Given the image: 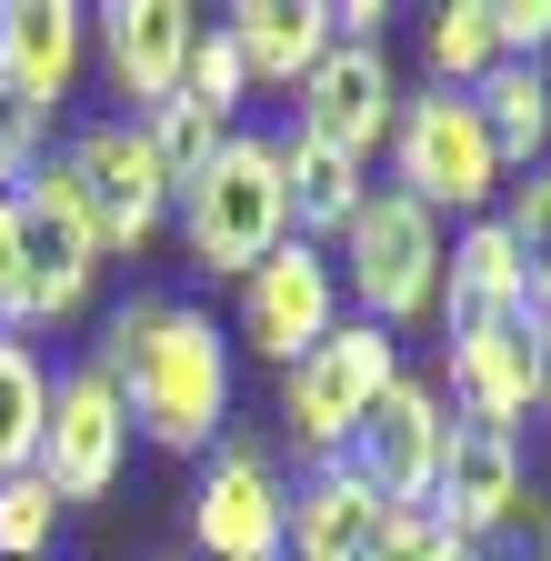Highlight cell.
<instances>
[{"instance_id":"6da1fadb","label":"cell","mask_w":551,"mask_h":561,"mask_svg":"<svg viewBox=\"0 0 551 561\" xmlns=\"http://www.w3.org/2000/svg\"><path fill=\"white\" fill-rule=\"evenodd\" d=\"M101 371L130 411V432L161 451H211L231 421V341L211 311H191L171 291H141L101 321Z\"/></svg>"},{"instance_id":"7a4b0ae2","label":"cell","mask_w":551,"mask_h":561,"mask_svg":"<svg viewBox=\"0 0 551 561\" xmlns=\"http://www.w3.org/2000/svg\"><path fill=\"white\" fill-rule=\"evenodd\" d=\"M171 221H181V251L211 280L261 271L291 241V201H282V151H271V130H231L211 151V171L171 201Z\"/></svg>"},{"instance_id":"3957f363","label":"cell","mask_w":551,"mask_h":561,"mask_svg":"<svg viewBox=\"0 0 551 561\" xmlns=\"http://www.w3.org/2000/svg\"><path fill=\"white\" fill-rule=\"evenodd\" d=\"M441 251H451V231L432 221L422 201H401V191H361L352 231H341V251H331L341 291L361 301L352 321H371V331H391V341H401L411 321H432V301H441Z\"/></svg>"},{"instance_id":"277c9868","label":"cell","mask_w":551,"mask_h":561,"mask_svg":"<svg viewBox=\"0 0 551 561\" xmlns=\"http://www.w3.org/2000/svg\"><path fill=\"white\" fill-rule=\"evenodd\" d=\"M381 151H391V191L422 201L432 221H441V210H451V221H481V210L512 191V171H502V151H492V130L471 121L461 91H401Z\"/></svg>"},{"instance_id":"5b68a950","label":"cell","mask_w":551,"mask_h":561,"mask_svg":"<svg viewBox=\"0 0 551 561\" xmlns=\"http://www.w3.org/2000/svg\"><path fill=\"white\" fill-rule=\"evenodd\" d=\"M391 381H401V341L371 331V321H331V341H311L301 362L282 371V421H291V442H301L311 461H341Z\"/></svg>"},{"instance_id":"8992f818","label":"cell","mask_w":551,"mask_h":561,"mask_svg":"<svg viewBox=\"0 0 551 561\" xmlns=\"http://www.w3.org/2000/svg\"><path fill=\"white\" fill-rule=\"evenodd\" d=\"M21 341L31 331H60L71 311H91V280H101V231H91V210H81V181L41 161L21 191Z\"/></svg>"},{"instance_id":"52a82bcc","label":"cell","mask_w":551,"mask_h":561,"mask_svg":"<svg viewBox=\"0 0 551 561\" xmlns=\"http://www.w3.org/2000/svg\"><path fill=\"white\" fill-rule=\"evenodd\" d=\"M60 171L81 181V210H91V231H101V261H120V251H151L161 231H171V181H161V161H151V140H141V121H91L71 151H60Z\"/></svg>"},{"instance_id":"ba28073f","label":"cell","mask_w":551,"mask_h":561,"mask_svg":"<svg viewBox=\"0 0 551 561\" xmlns=\"http://www.w3.org/2000/svg\"><path fill=\"white\" fill-rule=\"evenodd\" d=\"M441 451H451V411H441V391L422 381V371H401L381 401H371V421L352 432V461L361 471V491L381 512H432V481H441Z\"/></svg>"},{"instance_id":"9c48e42d","label":"cell","mask_w":551,"mask_h":561,"mask_svg":"<svg viewBox=\"0 0 551 561\" xmlns=\"http://www.w3.org/2000/svg\"><path fill=\"white\" fill-rule=\"evenodd\" d=\"M282 502L291 481L261 442H211L191 481V551L200 561H282Z\"/></svg>"},{"instance_id":"30bf717a","label":"cell","mask_w":551,"mask_h":561,"mask_svg":"<svg viewBox=\"0 0 551 561\" xmlns=\"http://www.w3.org/2000/svg\"><path fill=\"white\" fill-rule=\"evenodd\" d=\"M120 461H130V411H120V391H111V371L101 362H81V371H60L50 381V421H41V481H50V502L71 512V502H101V491L120 481Z\"/></svg>"},{"instance_id":"8fae6325","label":"cell","mask_w":551,"mask_h":561,"mask_svg":"<svg viewBox=\"0 0 551 561\" xmlns=\"http://www.w3.org/2000/svg\"><path fill=\"white\" fill-rule=\"evenodd\" d=\"M391 111H401L391 50H381V41H331V50L311 60L301 101H291V130H301V140H321V151H341V161H361V171H371V151L391 140Z\"/></svg>"},{"instance_id":"7c38bea8","label":"cell","mask_w":551,"mask_h":561,"mask_svg":"<svg viewBox=\"0 0 551 561\" xmlns=\"http://www.w3.org/2000/svg\"><path fill=\"white\" fill-rule=\"evenodd\" d=\"M341 321V271L321 241H282L261 271H241V341L261 351V362H301L311 341H331Z\"/></svg>"},{"instance_id":"4fadbf2b","label":"cell","mask_w":551,"mask_h":561,"mask_svg":"<svg viewBox=\"0 0 551 561\" xmlns=\"http://www.w3.org/2000/svg\"><path fill=\"white\" fill-rule=\"evenodd\" d=\"M471 432H512L541 411V311L531 321H461L451 331V401Z\"/></svg>"},{"instance_id":"5bb4252c","label":"cell","mask_w":551,"mask_h":561,"mask_svg":"<svg viewBox=\"0 0 551 561\" xmlns=\"http://www.w3.org/2000/svg\"><path fill=\"white\" fill-rule=\"evenodd\" d=\"M91 31H101L111 91L130 101V121H141V111H161L181 91L191 41H200V11H181V0H111V11H91Z\"/></svg>"},{"instance_id":"9a60e30c","label":"cell","mask_w":551,"mask_h":561,"mask_svg":"<svg viewBox=\"0 0 551 561\" xmlns=\"http://www.w3.org/2000/svg\"><path fill=\"white\" fill-rule=\"evenodd\" d=\"M91 60V11H71V0H0V91H11L21 111H60Z\"/></svg>"},{"instance_id":"2e32d148","label":"cell","mask_w":551,"mask_h":561,"mask_svg":"<svg viewBox=\"0 0 551 561\" xmlns=\"http://www.w3.org/2000/svg\"><path fill=\"white\" fill-rule=\"evenodd\" d=\"M531 491V461L512 432H471V421H451V451H441V481H432V522L461 531V541H492Z\"/></svg>"},{"instance_id":"e0dca14e","label":"cell","mask_w":551,"mask_h":561,"mask_svg":"<svg viewBox=\"0 0 551 561\" xmlns=\"http://www.w3.org/2000/svg\"><path fill=\"white\" fill-rule=\"evenodd\" d=\"M381 522H391V512L361 491L352 461H311V471L291 481V502H282V551H291V561H371Z\"/></svg>"},{"instance_id":"ac0fdd59","label":"cell","mask_w":551,"mask_h":561,"mask_svg":"<svg viewBox=\"0 0 551 561\" xmlns=\"http://www.w3.org/2000/svg\"><path fill=\"white\" fill-rule=\"evenodd\" d=\"M432 321H451V331H461V321H531V280H521V261H512V241H502V221H492V210L451 231Z\"/></svg>"},{"instance_id":"d6986e66","label":"cell","mask_w":551,"mask_h":561,"mask_svg":"<svg viewBox=\"0 0 551 561\" xmlns=\"http://www.w3.org/2000/svg\"><path fill=\"white\" fill-rule=\"evenodd\" d=\"M221 31L241 50V81L251 91H301L311 60L331 50V0H241Z\"/></svg>"},{"instance_id":"ffe728a7","label":"cell","mask_w":551,"mask_h":561,"mask_svg":"<svg viewBox=\"0 0 551 561\" xmlns=\"http://www.w3.org/2000/svg\"><path fill=\"white\" fill-rule=\"evenodd\" d=\"M271 151H282L291 241H341V231H352V210H361V191H371V171L341 161V151H321V140H301V130H271Z\"/></svg>"},{"instance_id":"44dd1931","label":"cell","mask_w":551,"mask_h":561,"mask_svg":"<svg viewBox=\"0 0 551 561\" xmlns=\"http://www.w3.org/2000/svg\"><path fill=\"white\" fill-rule=\"evenodd\" d=\"M471 121L492 130L502 171H541V140H551V70L541 60H492L481 70V91H461Z\"/></svg>"},{"instance_id":"7402d4cb","label":"cell","mask_w":551,"mask_h":561,"mask_svg":"<svg viewBox=\"0 0 551 561\" xmlns=\"http://www.w3.org/2000/svg\"><path fill=\"white\" fill-rule=\"evenodd\" d=\"M41 421H50V371L21 331H0V481L41 461Z\"/></svg>"},{"instance_id":"603a6c76","label":"cell","mask_w":551,"mask_h":561,"mask_svg":"<svg viewBox=\"0 0 551 561\" xmlns=\"http://www.w3.org/2000/svg\"><path fill=\"white\" fill-rule=\"evenodd\" d=\"M141 140H151V161H161V181H171V201L211 171V151L231 140V121L211 111V101H191V91H171L161 111H141Z\"/></svg>"},{"instance_id":"cb8c5ba5","label":"cell","mask_w":551,"mask_h":561,"mask_svg":"<svg viewBox=\"0 0 551 561\" xmlns=\"http://www.w3.org/2000/svg\"><path fill=\"white\" fill-rule=\"evenodd\" d=\"M422 50H432V91H481V70L502 60V50H492V11H481V0H441L432 31H422Z\"/></svg>"},{"instance_id":"d4e9b609","label":"cell","mask_w":551,"mask_h":561,"mask_svg":"<svg viewBox=\"0 0 551 561\" xmlns=\"http://www.w3.org/2000/svg\"><path fill=\"white\" fill-rule=\"evenodd\" d=\"M492 221H502V241H512V261L531 280V311H551V161L512 181V201L492 210Z\"/></svg>"},{"instance_id":"484cf974","label":"cell","mask_w":551,"mask_h":561,"mask_svg":"<svg viewBox=\"0 0 551 561\" xmlns=\"http://www.w3.org/2000/svg\"><path fill=\"white\" fill-rule=\"evenodd\" d=\"M50 541H60L50 481L41 471H11V481H0V561H50Z\"/></svg>"},{"instance_id":"4316f807","label":"cell","mask_w":551,"mask_h":561,"mask_svg":"<svg viewBox=\"0 0 551 561\" xmlns=\"http://www.w3.org/2000/svg\"><path fill=\"white\" fill-rule=\"evenodd\" d=\"M181 91H191V101H211L221 121L241 111V91H251V81H241V50H231V31H221V21L191 41V70H181Z\"/></svg>"},{"instance_id":"83f0119b","label":"cell","mask_w":551,"mask_h":561,"mask_svg":"<svg viewBox=\"0 0 551 561\" xmlns=\"http://www.w3.org/2000/svg\"><path fill=\"white\" fill-rule=\"evenodd\" d=\"M41 151H50V121L21 111L11 91H0V191H21V181L41 171Z\"/></svg>"},{"instance_id":"f1b7e54d","label":"cell","mask_w":551,"mask_h":561,"mask_svg":"<svg viewBox=\"0 0 551 561\" xmlns=\"http://www.w3.org/2000/svg\"><path fill=\"white\" fill-rule=\"evenodd\" d=\"M471 561H551V502H541V491H521V512H512L492 541H471Z\"/></svg>"},{"instance_id":"f546056e","label":"cell","mask_w":551,"mask_h":561,"mask_svg":"<svg viewBox=\"0 0 551 561\" xmlns=\"http://www.w3.org/2000/svg\"><path fill=\"white\" fill-rule=\"evenodd\" d=\"M492 11V50L502 60H541L551 50V0H481Z\"/></svg>"},{"instance_id":"4dcf8cb0","label":"cell","mask_w":551,"mask_h":561,"mask_svg":"<svg viewBox=\"0 0 551 561\" xmlns=\"http://www.w3.org/2000/svg\"><path fill=\"white\" fill-rule=\"evenodd\" d=\"M0 331H21V210L0 191Z\"/></svg>"},{"instance_id":"1f68e13d","label":"cell","mask_w":551,"mask_h":561,"mask_svg":"<svg viewBox=\"0 0 551 561\" xmlns=\"http://www.w3.org/2000/svg\"><path fill=\"white\" fill-rule=\"evenodd\" d=\"M541 411H551V311H541Z\"/></svg>"}]
</instances>
